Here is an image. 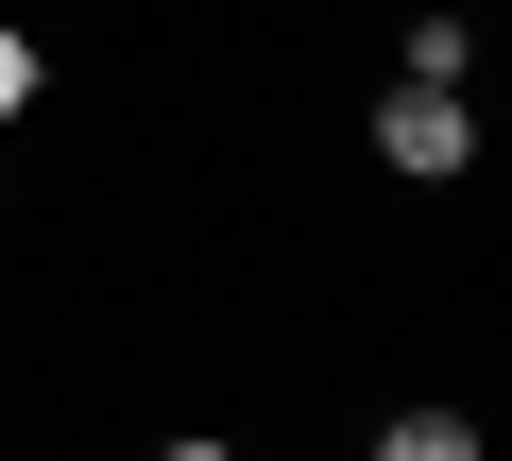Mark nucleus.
Segmentation results:
<instances>
[{
  "mask_svg": "<svg viewBox=\"0 0 512 461\" xmlns=\"http://www.w3.org/2000/svg\"><path fill=\"white\" fill-rule=\"evenodd\" d=\"M376 461H478V427H461V410H393V427H376Z\"/></svg>",
  "mask_w": 512,
  "mask_h": 461,
  "instance_id": "2",
  "label": "nucleus"
},
{
  "mask_svg": "<svg viewBox=\"0 0 512 461\" xmlns=\"http://www.w3.org/2000/svg\"><path fill=\"white\" fill-rule=\"evenodd\" d=\"M154 461H239V444H154Z\"/></svg>",
  "mask_w": 512,
  "mask_h": 461,
  "instance_id": "4",
  "label": "nucleus"
},
{
  "mask_svg": "<svg viewBox=\"0 0 512 461\" xmlns=\"http://www.w3.org/2000/svg\"><path fill=\"white\" fill-rule=\"evenodd\" d=\"M18 103H35V35L0 18V120H18Z\"/></svg>",
  "mask_w": 512,
  "mask_h": 461,
  "instance_id": "3",
  "label": "nucleus"
},
{
  "mask_svg": "<svg viewBox=\"0 0 512 461\" xmlns=\"http://www.w3.org/2000/svg\"><path fill=\"white\" fill-rule=\"evenodd\" d=\"M376 154H393L410 188H461V171H478V120H461V86H393V103H376Z\"/></svg>",
  "mask_w": 512,
  "mask_h": 461,
  "instance_id": "1",
  "label": "nucleus"
}]
</instances>
